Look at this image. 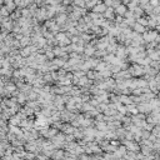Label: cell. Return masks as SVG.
Here are the masks:
<instances>
[{
  "instance_id": "obj_2",
  "label": "cell",
  "mask_w": 160,
  "mask_h": 160,
  "mask_svg": "<svg viewBox=\"0 0 160 160\" xmlns=\"http://www.w3.org/2000/svg\"><path fill=\"white\" fill-rule=\"evenodd\" d=\"M106 5L103 3V2H100V3H98L94 8L91 9V11H94V13H99V14H103L104 11H105V9H106Z\"/></svg>"
},
{
  "instance_id": "obj_6",
  "label": "cell",
  "mask_w": 160,
  "mask_h": 160,
  "mask_svg": "<svg viewBox=\"0 0 160 160\" xmlns=\"http://www.w3.org/2000/svg\"><path fill=\"white\" fill-rule=\"evenodd\" d=\"M73 75L74 77H77V78H81V77H84L85 75V71H83V70H75V71H73Z\"/></svg>"
},
{
  "instance_id": "obj_3",
  "label": "cell",
  "mask_w": 160,
  "mask_h": 160,
  "mask_svg": "<svg viewBox=\"0 0 160 160\" xmlns=\"http://www.w3.org/2000/svg\"><path fill=\"white\" fill-rule=\"evenodd\" d=\"M126 10H128L126 5L121 3V4H119V5H118L115 9H114V13H115V15H121V16H124V14H125Z\"/></svg>"
},
{
  "instance_id": "obj_5",
  "label": "cell",
  "mask_w": 160,
  "mask_h": 160,
  "mask_svg": "<svg viewBox=\"0 0 160 160\" xmlns=\"http://www.w3.org/2000/svg\"><path fill=\"white\" fill-rule=\"evenodd\" d=\"M73 4L80 8H85V0H73Z\"/></svg>"
},
{
  "instance_id": "obj_7",
  "label": "cell",
  "mask_w": 160,
  "mask_h": 160,
  "mask_svg": "<svg viewBox=\"0 0 160 160\" xmlns=\"http://www.w3.org/2000/svg\"><path fill=\"white\" fill-rule=\"evenodd\" d=\"M149 4L150 6H159V0H149Z\"/></svg>"
},
{
  "instance_id": "obj_1",
  "label": "cell",
  "mask_w": 160,
  "mask_h": 160,
  "mask_svg": "<svg viewBox=\"0 0 160 160\" xmlns=\"http://www.w3.org/2000/svg\"><path fill=\"white\" fill-rule=\"evenodd\" d=\"M103 18L104 19H109V20H114L115 13H114V9H113L111 6H108L106 9H105V11L103 13Z\"/></svg>"
},
{
  "instance_id": "obj_8",
  "label": "cell",
  "mask_w": 160,
  "mask_h": 160,
  "mask_svg": "<svg viewBox=\"0 0 160 160\" xmlns=\"http://www.w3.org/2000/svg\"><path fill=\"white\" fill-rule=\"evenodd\" d=\"M60 4H63L64 6H68V5L73 4V0H61V3H60Z\"/></svg>"
},
{
  "instance_id": "obj_4",
  "label": "cell",
  "mask_w": 160,
  "mask_h": 160,
  "mask_svg": "<svg viewBox=\"0 0 160 160\" xmlns=\"http://www.w3.org/2000/svg\"><path fill=\"white\" fill-rule=\"evenodd\" d=\"M131 29L135 31V33H138V34H143V33H144L145 30H146V27H143V25H140L139 23H134V25L131 27Z\"/></svg>"
}]
</instances>
